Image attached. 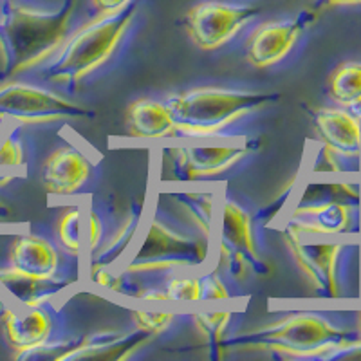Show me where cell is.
I'll list each match as a JSON object with an SVG mask.
<instances>
[{
  "label": "cell",
  "mask_w": 361,
  "mask_h": 361,
  "mask_svg": "<svg viewBox=\"0 0 361 361\" xmlns=\"http://www.w3.org/2000/svg\"><path fill=\"white\" fill-rule=\"evenodd\" d=\"M8 219H11V208L0 201V221H8Z\"/></svg>",
  "instance_id": "obj_36"
},
{
  "label": "cell",
  "mask_w": 361,
  "mask_h": 361,
  "mask_svg": "<svg viewBox=\"0 0 361 361\" xmlns=\"http://www.w3.org/2000/svg\"><path fill=\"white\" fill-rule=\"evenodd\" d=\"M128 135L140 140H161L176 137L177 127L169 103L157 99H135L127 109Z\"/></svg>",
  "instance_id": "obj_18"
},
{
  "label": "cell",
  "mask_w": 361,
  "mask_h": 361,
  "mask_svg": "<svg viewBox=\"0 0 361 361\" xmlns=\"http://www.w3.org/2000/svg\"><path fill=\"white\" fill-rule=\"evenodd\" d=\"M85 250L89 251V257L102 246L103 238H105V226H103L102 217H99L98 212H94L92 208H89L87 212V221H85Z\"/></svg>",
  "instance_id": "obj_31"
},
{
  "label": "cell",
  "mask_w": 361,
  "mask_h": 361,
  "mask_svg": "<svg viewBox=\"0 0 361 361\" xmlns=\"http://www.w3.org/2000/svg\"><path fill=\"white\" fill-rule=\"evenodd\" d=\"M318 18V11L304 9L288 20L260 24L244 42V54L247 63L257 69L276 66L291 53V49L304 35L305 29Z\"/></svg>",
  "instance_id": "obj_10"
},
{
  "label": "cell",
  "mask_w": 361,
  "mask_h": 361,
  "mask_svg": "<svg viewBox=\"0 0 361 361\" xmlns=\"http://www.w3.org/2000/svg\"><path fill=\"white\" fill-rule=\"evenodd\" d=\"M215 237L219 246V266L235 282L251 276H267L271 266L260 257L253 231V217L235 201L224 199L217 206Z\"/></svg>",
  "instance_id": "obj_6"
},
{
  "label": "cell",
  "mask_w": 361,
  "mask_h": 361,
  "mask_svg": "<svg viewBox=\"0 0 361 361\" xmlns=\"http://www.w3.org/2000/svg\"><path fill=\"white\" fill-rule=\"evenodd\" d=\"M154 336L135 329L132 333L123 331H94L83 336L78 343H69L66 350L60 354L58 360H125L134 350L141 349L143 345L152 340Z\"/></svg>",
  "instance_id": "obj_16"
},
{
  "label": "cell",
  "mask_w": 361,
  "mask_h": 361,
  "mask_svg": "<svg viewBox=\"0 0 361 361\" xmlns=\"http://www.w3.org/2000/svg\"><path fill=\"white\" fill-rule=\"evenodd\" d=\"M176 314L173 312H152V311H134L132 312V322L135 329H140L150 336H159L164 331H169L173 324Z\"/></svg>",
  "instance_id": "obj_27"
},
{
  "label": "cell",
  "mask_w": 361,
  "mask_h": 361,
  "mask_svg": "<svg viewBox=\"0 0 361 361\" xmlns=\"http://www.w3.org/2000/svg\"><path fill=\"white\" fill-rule=\"evenodd\" d=\"M361 4V0H314V6L312 9L314 11H322V9L327 8H338V6H354Z\"/></svg>",
  "instance_id": "obj_35"
},
{
  "label": "cell",
  "mask_w": 361,
  "mask_h": 361,
  "mask_svg": "<svg viewBox=\"0 0 361 361\" xmlns=\"http://www.w3.org/2000/svg\"><path fill=\"white\" fill-rule=\"evenodd\" d=\"M94 112L49 89L22 82L0 85V121L42 125L63 119L92 118Z\"/></svg>",
  "instance_id": "obj_7"
},
{
  "label": "cell",
  "mask_w": 361,
  "mask_h": 361,
  "mask_svg": "<svg viewBox=\"0 0 361 361\" xmlns=\"http://www.w3.org/2000/svg\"><path fill=\"white\" fill-rule=\"evenodd\" d=\"M83 228H85V217H83V209L78 208V206L66 209L60 221H58V243L63 247V251H67L73 257H78L85 250Z\"/></svg>",
  "instance_id": "obj_25"
},
{
  "label": "cell",
  "mask_w": 361,
  "mask_h": 361,
  "mask_svg": "<svg viewBox=\"0 0 361 361\" xmlns=\"http://www.w3.org/2000/svg\"><path fill=\"white\" fill-rule=\"evenodd\" d=\"M283 357H334L361 349V336L318 312H293L228 341Z\"/></svg>",
  "instance_id": "obj_2"
},
{
  "label": "cell",
  "mask_w": 361,
  "mask_h": 361,
  "mask_svg": "<svg viewBox=\"0 0 361 361\" xmlns=\"http://www.w3.org/2000/svg\"><path fill=\"white\" fill-rule=\"evenodd\" d=\"M276 99L280 96L271 92L204 87L173 96L169 99V107L172 109L177 134L209 137Z\"/></svg>",
  "instance_id": "obj_4"
},
{
  "label": "cell",
  "mask_w": 361,
  "mask_h": 361,
  "mask_svg": "<svg viewBox=\"0 0 361 361\" xmlns=\"http://www.w3.org/2000/svg\"><path fill=\"white\" fill-rule=\"evenodd\" d=\"M92 173L89 157L73 145H62L47 156L42 169L44 188L53 195H73Z\"/></svg>",
  "instance_id": "obj_15"
},
{
  "label": "cell",
  "mask_w": 361,
  "mask_h": 361,
  "mask_svg": "<svg viewBox=\"0 0 361 361\" xmlns=\"http://www.w3.org/2000/svg\"><path fill=\"white\" fill-rule=\"evenodd\" d=\"M69 282L62 279L38 280L22 275L13 267L0 269V288L8 295L9 304L24 305V307H42L56 298Z\"/></svg>",
  "instance_id": "obj_19"
},
{
  "label": "cell",
  "mask_w": 361,
  "mask_h": 361,
  "mask_svg": "<svg viewBox=\"0 0 361 361\" xmlns=\"http://www.w3.org/2000/svg\"><path fill=\"white\" fill-rule=\"evenodd\" d=\"M209 255V238L172 230L159 219H150L140 244L121 264V275H152L170 269H199Z\"/></svg>",
  "instance_id": "obj_5"
},
{
  "label": "cell",
  "mask_w": 361,
  "mask_h": 361,
  "mask_svg": "<svg viewBox=\"0 0 361 361\" xmlns=\"http://www.w3.org/2000/svg\"><path fill=\"white\" fill-rule=\"evenodd\" d=\"M89 280L98 288L109 289V291H119L123 288V275L116 273L114 267L89 266Z\"/></svg>",
  "instance_id": "obj_30"
},
{
  "label": "cell",
  "mask_w": 361,
  "mask_h": 361,
  "mask_svg": "<svg viewBox=\"0 0 361 361\" xmlns=\"http://www.w3.org/2000/svg\"><path fill=\"white\" fill-rule=\"evenodd\" d=\"M231 293L224 280L221 279L219 271H208L199 276V302H209V300H228Z\"/></svg>",
  "instance_id": "obj_29"
},
{
  "label": "cell",
  "mask_w": 361,
  "mask_h": 361,
  "mask_svg": "<svg viewBox=\"0 0 361 361\" xmlns=\"http://www.w3.org/2000/svg\"><path fill=\"white\" fill-rule=\"evenodd\" d=\"M357 116H360V118H361V111H360V112H357Z\"/></svg>",
  "instance_id": "obj_39"
},
{
  "label": "cell",
  "mask_w": 361,
  "mask_h": 361,
  "mask_svg": "<svg viewBox=\"0 0 361 361\" xmlns=\"http://www.w3.org/2000/svg\"><path fill=\"white\" fill-rule=\"evenodd\" d=\"M357 208L347 202L296 204L288 222L302 233L338 237L357 230Z\"/></svg>",
  "instance_id": "obj_14"
},
{
  "label": "cell",
  "mask_w": 361,
  "mask_h": 361,
  "mask_svg": "<svg viewBox=\"0 0 361 361\" xmlns=\"http://www.w3.org/2000/svg\"><path fill=\"white\" fill-rule=\"evenodd\" d=\"M329 96L338 107L361 111V62H345L329 78Z\"/></svg>",
  "instance_id": "obj_22"
},
{
  "label": "cell",
  "mask_w": 361,
  "mask_h": 361,
  "mask_svg": "<svg viewBox=\"0 0 361 361\" xmlns=\"http://www.w3.org/2000/svg\"><path fill=\"white\" fill-rule=\"evenodd\" d=\"M78 0H63L56 11H38L4 0L0 4V76H15L51 60L69 35Z\"/></svg>",
  "instance_id": "obj_1"
},
{
  "label": "cell",
  "mask_w": 361,
  "mask_h": 361,
  "mask_svg": "<svg viewBox=\"0 0 361 361\" xmlns=\"http://www.w3.org/2000/svg\"><path fill=\"white\" fill-rule=\"evenodd\" d=\"M180 217L190 222L199 235L209 238L214 235L215 217H217V199L214 193L183 192L170 195Z\"/></svg>",
  "instance_id": "obj_21"
},
{
  "label": "cell",
  "mask_w": 361,
  "mask_h": 361,
  "mask_svg": "<svg viewBox=\"0 0 361 361\" xmlns=\"http://www.w3.org/2000/svg\"><path fill=\"white\" fill-rule=\"evenodd\" d=\"M318 202H347L360 206L361 190L360 185L350 183H316L307 186L298 204H318Z\"/></svg>",
  "instance_id": "obj_24"
},
{
  "label": "cell",
  "mask_w": 361,
  "mask_h": 361,
  "mask_svg": "<svg viewBox=\"0 0 361 361\" xmlns=\"http://www.w3.org/2000/svg\"><path fill=\"white\" fill-rule=\"evenodd\" d=\"M135 296H137L140 300H147V302H169V295H166V291L157 288L143 289V291L135 293Z\"/></svg>",
  "instance_id": "obj_34"
},
{
  "label": "cell",
  "mask_w": 361,
  "mask_h": 361,
  "mask_svg": "<svg viewBox=\"0 0 361 361\" xmlns=\"http://www.w3.org/2000/svg\"><path fill=\"white\" fill-rule=\"evenodd\" d=\"M357 334L361 336V312H357Z\"/></svg>",
  "instance_id": "obj_38"
},
{
  "label": "cell",
  "mask_w": 361,
  "mask_h": 361,
  "mask_svg": "<svg viewBox=\"0 0 361 361\" xmlns=\"http://www.w3.org/2000/svg\"><path fill=\"white\" fill-rule=\"evenodd\" d=\"M9 267L38 280L60 279V255L44 237L27 233L13 240Z\"/></svg>",
  "instance_id": "obj_17"
},
{
  "label": "cell",
  "mask_w": 361,
  "mask_h": 361,
  "mask_svg": "<svg viewBox=\"0 0 361 361\" xmlns=\"http://www.w3.org/2000/svg\"><path fill=\"white\" fill-rule=\"evenodd\" d=\"M0 324L17 360L47 343L53 333L51 316L42 307H24L4 302L0 307Z\"/></svg>",
  "instance_id": "obj_12"
},
{
  "label": "cell",
  "mask_w": 361,
  "mask_h": 361,
  "mask_svg": "<svg viewBox=\"0 0 361 361\" xmlns=\"http://www.w3.org/2000/svg\"><path fill=\"white\" fill-rule=\"evenodd\" d=\"M282 238L296 266L311 282L316 293L327 298H338L341 295L338 266L343 243L327 235L302 233L289 222L282 228Z\"/></svg>",
  "instance_id": "obj_8"
},
{
  "label": "cell",
  "mask_w": 361,
  "mask_h": 361,
  "mask_svg": "<svg viewBox=\"0 0 361 361\" xmlns=\"http://www.w3.org/2000/svg\"><path fill=\"white\" fill-rule=\"evenodd\" d=\"M13 180V173H0V188H4Z\"/></svg>",
  "instance_id": "obj_37"
},
{
  "label": "cell",
  "mask_w": 361,
  "mask_h": 361,
  "mask_svg": "<svg viewBox=\"0 0 361 361\" xmlns=\"http://www.w3.org/2000/svg\"><path fill=\"white\" fill-rule=\"evenodd\" d=\"M145 217V202H132L127 212L125 221L119 224L118 230L111 235V238L103 240L102 246L89 257V266H107L116 267L134 243L135 235L141 230Z\"/></svg>",
  "instance_id": "obj_20"
},
{
  "label": "cell",
  "mask_w": 361,
  "mask_h": 361,
  "mask_svg": "<svg viewBox=\"0 0 361 361\" xmlns=\"http://www.w3.org/2000/svg\"><path fill=\"white\" fill-rule=\"evenodd\" d=\"M260 13V6L226 4L217 0H206L186 11L185 29L199 49L215 51L228 44Z\"/></svg>",
  "instance_id": "obj_9"
},
{
  "label": "cell",
  "mask_w": 361,
  "mask_h": 361,
  "mask_svg": "<svg viewBox=\"0 0 361 361\" xmlns=\"http://www.w3.org/2000/svg\"><path fill=\"white\" fill-rule=\"evenodd\" d=\"M193 324L202 340L206 341L212 360L224 357L222 347L226 345V333L231 324L230 311H214V312H193Z\"/></svg>",
  "instance_id": "obj_23"
},
{
  "label": "cell",
  "mask_w": 361,
  "mask_h": 361,
  "mask_svg": "<svg viewBox=\"0 0 361 361\" xmlns=\"http://www.w3.org/2000/svg\"><path fill=\"white\" fill-rule=\"evenodd\" d=\"M132 0H92V6L98 13H116L130 4Z\"/></svg>",
  "instance_id": "obj_33"
},
{
  "label": "cell",
  "mask_w": 361,
  "mask_h": 361,
  "mask_svg": "<svg viewBox=\"0 0 361 361\" xmlns=\"http://www.w3.org/2000/svg\"><path fill=\"white\" fill-rule=\"evenodd\" d=\"M140 2L132 0L116 13H99L98 17L66 38L62 47L47 60L44 78L58 85H76L107 62L137 15Z\"/></svg>",
  "instance_id": "obj_3"
},
{
  "label": "cell",
  "mask_w": 361,
  "mask_h": 361,
  "mask_svg": "<svg viewBox=\"0 0 361 361\" xmlns=\"http://www.w3.org/2000/svg\"><path fill=\"white\" fill-rule=\"evenodd\" d=\"M345 166L341 164V157L336 156L333 150H329L327 147L322 145V148L316 154L314 161H312V172L314 173H341Z\"/></svg>",
  "instance_id": "obj_32"
},
{
  "label": "cell",
  "mask_w": 361,
  "mask_h": 361,
  "mask_svg": "<svg viewBox=\"0 0 361 361\" xmlns=\"http://www.w3.org/2000/svg\"><path fill=\"white\" fill-rule=\"evenodd\" d=\"M255 141L237 145H208V147H183L170 150V169L173 179L199 180L221 176L253 152Z\"/></svg>",
  "instance_id": "obj_11"
},
{
  "label": "cell",
  "mask_w": 361,
  "mask_h": 361,
  "mask_svg": "<svg viewBox=\"0 0 361 361\" xmlns=\"http://www.w3.org/2000/svg\"><path fill=\"white\" fill-rule=\"evenodd\" d=\"M322 145L341 159H361V118L343 107L318 109L312 114Z\"/></svg>",
  "instance_id": "obj_13"
},
{
  "label": "cell",
  "mask_w": 361,
  "mask_h": 361,
  "mask_svg": "<svg viewBox=\"0 0 361 361\" xmlns=\"http://www.w3.org/2000/svg\"><path fill=\"white\" fill-rule=\"evenodd\" d=\"M169 302H199V276H176L164 288Z\"/></svg>",
  "instance_id": "obj_28"
},
{
  "label": "cell",
  "mask_w": 361,
  "mask_h": 361,
  "mask_svg": "<svg viewBox=\"0 0 361 361\" xmlns=\"http://www.w3.org/2000/svg\"><path fill=\"white\" fill-rule=\"evenodd\" d=\"M24 161L20 128L13 127L4 135H0V172L20 169Z\"/></svg>",
  "instance_id": "obj_26"
}]
</instances>
